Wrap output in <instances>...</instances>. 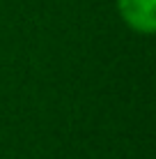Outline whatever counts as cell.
<instances>
[{
	"mask_svg": "<svg viewBox=\"0 0 156 159\" xmlns=\"http://www.w3.org/2000/svg\"><path fill=\"white\" fill-rule=\"evenodd\" d=\"M117 12L129 28L140 35L156 30V0H117Z\"/></svg>",
	"mask_w": 156,
	"mask_h": 159,
	"instance_id": "1",
	"label": "cell"
}]
</instances>
